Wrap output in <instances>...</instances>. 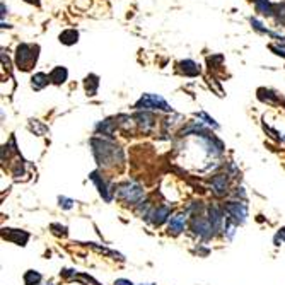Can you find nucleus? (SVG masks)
<instances>
[{"mask_svg":"<svg viewBox=\"0 0 285 285\" xmlns=\"http://www.w3.org/2000/svg\"><path fill=\"white\" fill-rule=\"evenodd\" d=\"M91 147H93V154L101 168H111V166L123 162V151L106 138H91Z\"/></svg>","mask_w":285,"mask_h":285,"instance_id":"f257e3e1","label":"nucleus"},{"mask_svg":"<svg viewBox=\"0 0 285 285\" xmlns=\"http://www.w3.org/2000/svg\"><path fill=\"white\" fill-rule=\"evenodd\" d=\"M39 55V46L38 45H29V43H21L16 50V65L22 72H28L38 62Z\"/></svg>","mask_w":285,"mask_h":285,"instance_id":"f03ea898","label":"nucleus"},{"mask_svg":"<svg viewBox=\"0 0 285 285\" xmlns=\"http://www.w3.org/2000/svg\"><path fill=\"white\" fill-rule=\"evenodd\" d=\"M135 110L138 111H149V110H157L166 111V113H172V106L159 94H144L140 99L135 103Z\"/></svg>","mask_w":285,"mask_h":285,"instance_id":"7ed1b4c3","label":"nucleus"},{"mask_svg":"<svg viewBox=\"0 0 285 285\" xmlns=\"http://www.w3.org/2000/svg\"><path fill=\"white\" fill-rule=\"evenodd\" d=\"M114 193H116V196L120 200H123L127 203H133V205L135 203H140V200L144 198V188L133 181H127L118 185Z\"/></svg>","mask_w":285,"mask_h":285,"instance_id":"20e7f679","label":"nucleus"},{"mask_svg":"<svg viewBox=\"0 0 285 285\" xmlns=\"http://www.w3.org/2000/svg\"><path fill=\"white\" fill-rule=\"evenodd\" d=\"M190 227H191L193 234L198 236L200 239H203V241L212 239L213 234H215V230H213L210 220L205 219L203 215H200V213H195V215L191 217V220H190Z\"/></svg>","mask_w":285,"mask_h":285,"instance_id":"39448f33","label":"nucleus"},{"mask_svg":"<svg viewBox=\"0 0 285 285\" xmlns=\"http://www.w3.org/2000/svg\"><path fill=\"white\" fill-rule=\"evenodd\" d=\"M224 210H226V213H227V219L232 220V222H236L237 226L246 222V219H247V205L244 202H236V200H232V202L226 203Z\"/></svg>","mask_w":285,"mask_h":285,"instance_id":"423d86ee","label":"nucleus"},{"mask_svg":"<svg viewBox=\"0 0 285 285\" xmlns=\"http://www.w3.org/2000/svg\"><path fill=\"white\" fill-rule=\"evenodd\" d=\"M89 179L94 183V185L97 186V191H99V195L103 196L104 202L110 203L111 200H113L114 190H116V188H113V186H111L110 183H108L106 179H104L103 176L99 174V171H93V172H91V174H89Z\"/></svg>","mask_w":285,"mask_h":285,"instance_id":"0eeeda50","label":"nucleus"},{"mask_svg":"<svg viewBox=\"0 0 285 285\" xmlns=\"http://www.w3.org/2000/svg\"><path fill=\"white\" fill-rule=\"evenodd\" d=\"M209 220H210V224H212L213 230L219 232V230L226 226V220H227L226 210H224L222 207L217 205V203H212V205L209 207Z\"/></svg>","mask_w":285,"mask_h":285,"instance_id":"6e6552de","label":"nucleus"},{"mask_svg":"<svg viewBox=\"0 0 285 285\" xmlns=\"http://www.w3.org/2000/svg\"><path fill=\"white\" fill-rule=\"evenodd\" d=\"M210 188L217 196H226L229 193V174H215L210 179Z\"/></svg>","mask_w":285,"mask_h":285,"instance_id":"1a4fd4ad","label":"nucleus"},{"mask_svg":"<svg viewBox=\"0 0 285 285\" xmlns=\"http://www.w3.org/2000/svg\"><path fill=\"white\" fill-rule=\"evenodd\" d=\"M186 220H188V213L186 212H179V213H174V215L169 219V234H172V236H178V234H181L183 230H185L186 227Z\"/></svg>","mask_w":285,"mask_h":285,"instance_id":"9d476101","label":"nucleus"},{"mask_svg":"<svg viewBox=\"0 0 285 285\" xmlns=\"http://www.w3.org/2000/svg\"><path fill=\"white\" fill-rule=\"evenodd\" d=\"M171 219V209L168 205H159L157 209H154L149 213V220H151L154 226H162L166 220Z\"/></svg>","mask_w":285,"mask_h":285,"instance_id":"9b49d317","label":"nucleus"},{"mask_svg":"<svg viewBox=\"0 0 285 285\" xmlns=\"http://www.w3.org/2000/svg\"><path fill=\"white\" fill-rule=\"evenodd\" d=\"M2 236H4V239L11 241L14 244H19V246H26V243L29 241V234L21 229H4Z\"/></svg>","mask_w":285,"mask_h":285,"instance_id":"f8f14e48","label":"nucleus"},{"mask_svg":"<svg viewBox=\"0 0 285 285\" xmlns=\"http://www.w3.org/2000/svg\"><path fill=\"white\" fill-rule=\"evenodd\" d=\"M133 118L137 120V125L140 127V130L144 132V133L152 132V128H154V125H155V118L152 113H149V111H138Z\"/></svg>","mask_w":285,"mask_h":285,"instance_id":"ddd939ff","label":"nucleus"},{"mask_svg":"<svg viewBox=\"0 0 285 285\" xmlns=\"http://www.w3.org/2000/svg\"><path fill=\"white\" fill-rule=\"evenodd\" d=\"M178 69L179 72L188 77H196L200 74V65L196 62H193V60H183V62H179Z\"/></svg>","mask_w":285,"mask_h":285,"instance_id":"4468645a","label":"nucleus"},{"mask_svg":"<svg viewBox=\"0 0 285 285\" xmlns=\"http://www.w3.org/2000/svg\"><path fill=\"white\" fill-rule=\"evenodd\" d=\"M48 76H50L52 84H55V86H62V84L67 80V77H69V70H67L65 67L58 65V67H55V69H53Z\"/></svg>","mask_w":285,"mask_h":285,"instance_id":"2eb2a0df","label":"nucleus"},{"mask_svg":"<svg viewBox=\"0 0 285 285\" xmlns=\"http://www.w3.org/2000/svg\"><path fill=\"white\" fill-rule=\"evenodd\" d=\"M97 87H99V77L89 74L84 80V89H86L87 96H96L97 94Z\"/></svg>","mask_w":285,"mask_h":285,"instance_id":"dca6fc26","label":"nucleus"},{"mask_svg":"<svg viewBox=\"0 0 285 285\" xmlns=\"http://www.w3.org/2000/svg\"><path fill=\"white\" fill-rule=\"evenodd\" d=\"M50 82H52V80H50V76H46V74H43V72H38V74H35V76L31 77V87L35 91L45 89Z\"/></svg>","mask_w":285,"mask_h":285,"instance_id":"f3484780","label":"nucleus"},{"mask_svg":"<svg viewBox=\"0 0 285 285\" xmlns=\"http://www.w3.org/2000/svg\"><path fill=\"white\" fill-rule=\"evenodd\" d=\"M58 39H60V43H63V45L72 46L79 41V31H77V29H65L63 33H60Z\"/></svg>","mask_w":285,"mask_h":285,"instance_id":"a211bd4d","label":"nucleus"},{"mask_svg":"<svg viewBox=\"0 0 285 285\" xmlns=\"http://www.w3.org/2000/svg\"><path fill=\"white\" fill-rule=\"evenodd\" d=\"M258 99L268 104H275L280 101V97H278L277 93H273V91H270V89H258Z\"/></svg>","mask_w":285,"mask_h":285,"instance_id":"6ab92c4d","label":"nucleus"},{"mask_svg":"<svg viewBox=\"0 0 285 285\" xmlns=\"http://www.w3.org/2000/svg\"><path fill=\"white\" fill-rule=\"evenodd\" d=\"M96 132L106 135V137H111L114 132V121L111 120V118H106L104 121H99V123L96 125Z\"/></svg>","mask_w":285,"mask_h":285,"instance_id":"aec40b11","label":"nucleus"},{"mask_svg":"<svg viewBox=\"0 0 285 285\" xmlns=\"http://www.w3.org/2000/svg\"><path fill=\"white\" fill-rule=\"evenodd\" d=\"M254 5H256V11L263 16H273V5L268 2V0H254Z\"/></svg>","mask_w":285,"mask_h":285,"instance_id":"412c9836","label":"nucleus"},{"mask_svg":"<svg viewBox=\"0 0 285 285\" xmlns=\"http://www.w3.org/2000/svg\"><path fill=\"white\" fill-rule=\"evenodd\" d=\"M43 275L39 273V271L36 270H28L24 273V284L26 285H38L39 282H41Z\"/></svg>","mask_w":285,"mask_h":285,"instance_id":"4be33fe9","label":"nucleus"},{"mask_svg":"<svg viewBox=\"0 0 285 285\" xmlns=\"http://www.w3.org/2000/svg\"><path fill=\"white\" fill-rule=\"evenodd\" d=\"M236 227H237L236 222H232V220L227 219L226 220V226H224V236H226L227 239H232L234 234H236Z\"/></svg>","mask_w":285,"mask_h":285,"instance_id":"5701e85b","label":"nucleus"},{"mask_svg":"<svg viewBox=\"0 0 285 285\" xmlns=\"http://www.w3.org/2000/svg\"><path fill=\"white\" fill-rule=\"evenodd\" d=\"M29 128H31V130L35 132L36 135H45L46 132H48V127L41 125L38 120H31V121H29Z\"/></svg>","mask_w":285,"mask_h":285,"instance_id":"b1692460","label":"nucleus"},{"mask_svg":"<svg viewBox=\"0 0 285 285\" xmlns=\"http://www.w3.org/2000/svg\"><path fill=\"white\" fill-rule=\"evenodd\" d=\"M196 118H198V120H203L207 125H209V127L219 128V123H215V120H213V118H210L209 114L205 113V111H200V113H196Z\"/></svg>","mask_w":285,"mask_h":285,"instance_id":"393cba45","label":"nucleus"},{"mask_svg":"<svg viewBox=\"0 0 285 285\" xmlns=\"http://www.w3.org/2000/svg\"><path fill=\"white\" fill-rule=\"evenodd\" d=\"M74 200L72 198H67V196H58V205L62 207V209H65V210H70V209H74Z\"/></svg>","mask_w":285,"mask_h":285,"instance_id":"a878e982","label":"nucleus"},{"mask_svg":"<svg viewBox=\"0 0 285 285\" xmlns=\"http://www.w3.org/2000/svg\"><path fill=\"white\" fill-rule=\"evenodd\" d=\"M52 230L57 234V236H67V227L65 226H60V224H52Z\"/></svg>","mask_w":285,"mask_h":285,"instance_id":"bb28decb","label":"nucleus"},{"mask_svg":"<svg viewBox=\"0 0 285 285\" xmlns=\"http://www.w3.org/2000/svg\"><path fill=\"white\" fill-rule=\"evenodd\" d=\"M282 243H285V227H282V229L275 234V246H280Z\"/></svg>","mask_w":285,"mask_h":285,"instance_id":"cd10ccee","label":"nucleus"},{"mask_svg":"<svg viewBox=\"0 0 285 285\" xmlns=\"http://www.w3.org/2000/svg\"><path fill=\"white\" fill-rule=\"evenodd\" d=\"M270 50L271 52H275V55L284 57L285 58V46L284 45H270Z\"/></svg>","mask_w":285,"mask_h":285,"instance_id":"c85d7f7f","label":"nucleus"},{"mask_svg":"<svg viewBox=\"0 0 285 285\" xmlns=\"http://www.w3.org/2000/svg\"><path fill=\"white\" fill-rule=\"evenodd\" d=\"M114 285H135V284L130 280H127V278H118V280L114 282Z\"/></svg>","mask_w":285,"mask_h":285,"instance_id":"c756f323","label":"nucleus"},{"mask_svg":"<svg viewBox=\"0 0 285 285\" xmlns=\"http://www.w3.org/2000/svg\"><path fill=\"white\" fill-rule=\"evenodd\" d=\"M28 4H33V5H39V0H26Z\"/></svg>","mask_w":285,"mask_h":285,"instance_id":"7c9ffc66","label":"nucleus"},{"mask_svg":"<svg viewBox=\"0 0 285 285\" xmlns=\"http://www.w3.org/2000/svg\"><path fill=\"white\" fill-rule=\"evenodd\" d=\"M142 285H155V284H142Z\"/></svg>","mask_w":285,"mask_h":285,"instance_id":"2f4dec72","label":"nucleus"},{"mask_svg":"<svg viewBox=\"0 0 285 285\" xmlns=\"http://www.w3.org/2000/svg\"><path fill=\"white\" fill-rule=\"evenodd\" d=\"M46 285H53V284H46Z\"/></svg>","mask_w":285,"mask_h":285,"instance_id":"473e14b6","label":"nucleus"}]
</instances>
